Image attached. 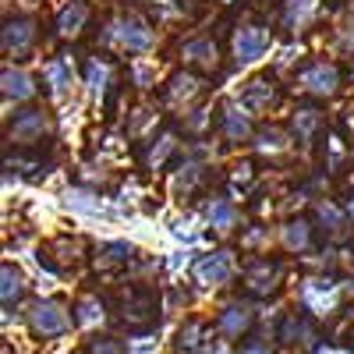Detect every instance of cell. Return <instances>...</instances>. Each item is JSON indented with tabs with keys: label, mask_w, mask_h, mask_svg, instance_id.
I'll return each instance as SVG.
<instances>
[{
	"label": "cell",
	"mask_w": 354,
	"mask_h": 354,
	"mask_svg": "<svg viewBox=\"0 0 354 354\" xmlns=\"http://www.w3.org/2000/svg\"><path fill=\"white\" fill-rule=\"evenodd\" d=\"M280 245L287 248V252H294V255H301L308 245H312V223L308 220H287L283 227H280Z\"/></svg>",
	"instance_id": "obj_20"
},
{
	"label": "cell",
	"mask_w": 354,
	"mask_h": 354,
	"mask_svg": "<svg viewBox=\"0 0 354 354\" xmlns=\"http://www.w3.org/2000/svg\"><path fill=\"white\" fill-rule=\"evenodd\" d=\"M337 294H340V287L330 277H308V280H301V301H305L308 312H322V315H326L337 305Z\"/></svg>",
	"instance_id": "obj_10"
},
{
	"label": "cell",
	"mask_w": 354,
	"mask_h": 354,
	"mask_svg": "<svg viewBox=\"0 0 354 354\" xmlns=\"http://www.w3.org/2000/svg\"><path fill=\"white\" fill-rule=\"evenodd\" d=\"M0 280H4V283H0V298H4V308H11V305L21 298V294H25V277L8 262L4 273H0Z\"/></svg>",
	"instance_id": "obj_32"
},
{
	"label": "cell",
	"mask_w": 354,
	"mask_h": 354,
	"mask_svg": "<svg viewBox=\"0 0 354 354\" xmlns=\"http://www.w3.org/2000/svg\"><path fill=\"white\" fill-rule=\"evenodd\" d=\"M252 177H255V174H252V163H238V167L230 170V185H234V188H238V185L248 188V185H252Z\"/></svg>",
	"instance_id": "obj_38"
},
{
	"label": "cell",
	"mask_w": 354,
	"mask_h": 354,
	"mask_svg": "<svg viewBox=\"0 0 354 354\" xmlns=\"http://www.w3.org/2000/svg\"><path fill=\"white\" fill-rule=\"evenodd\" d=\"M347 216H351V223H354V198L347 202Z\"/></svg>",
	"instance_id": "obj_42"
},
{
	"label": "cell",
	"mask_w": 354,
	"mask_h": 354,
	"mask_svg": "<svg viewBox=\"0 0 354 354\" xmlns=\"http://www.w3.org/2000/svg\"><path fill=\"white\" fill-rule=\"evenodd\" d=\"M227 4H230V0H227Z\"/></svg>",
	"instance_id": "obj_43"
},
{
	"label": "cell",
	"mask_w": 354,
	"mask_h": 354,
	"mask_svg": "<svg viewBox=\"0 0 354 354\" xmlns=\"http://www.w3.org/2000/svg\"><path fill=\"white\" fill-rule=\"evenodd\" d=\"M262 245H270V227H255L241 238V248H262Z\"/></svg>",
	"instance_id": "obj_36"
},
{
	"label": "cell",
	"mask_w": 354,
	"mask_h": 354,
	"mask_svg": "<svg viewBox=\"0 0 354 354\" xmlns=\"http://www.w3.org/2000/svg\"><path fill=\"white\" fill-rule=\"evenodd\" d=\"M88 354H131L117 337H96L88 340Z\"/></svg>",
	"instance_id": "obj_35"
},
{
	"label": "cell",
	"mask_w": 354,
	"mask_h": 354,
	"mask_svg": "<svg viewBox=\"0 0 354 354\" xmlns=\"http://www.w3.org/2000/svg\"><path fill=\"white\" fill-rule=\"evenodd\" d=\"M252 322H255L252 305L234 301V305H227V308L216 315V330H220V337H227V340H238V337H245V333L252 330Z\"/></svg>",
	"instance_id": "obj_12"
},
{
	"label": "cell",
	"mask_w": 354,
	"mask_h": 354,
	"mask_svg": "<svg viewBox=\"0 0 354 354\" xmlns=\"http://www.w3.org/2000/svg\"><path fill=\"white\" fill-rule=\"evenodd\" d=\"M135 259V245L131 241H103L96 248V266L100 270H113V266H128Z\"/></svg>",
	"instance_id": "obj_22"
},
{
	"label": "cell",
	"mask_w": 354,
	"mask_h": 354,
	"mask_svg": "<svg viewBox=\"0 0 354 354\" xmlns=\"http://www.w3.org/2000/svg\"><path fill=\"white\" fill-rule=\"evenodd\" d=\"M290 149V135L283 128H262L255 131V153L262 156H283Z\"/></svg>",
	"instance_id": "obj_24"
},
{
	"label": "cell",
	"mask_w": 354,
	"mask_h": 354,
	"mask_svg": "<svg viewBox=\"0 0 354 354\" xmlns=\"http://www.w3.org/2000/svg\"><path fill=\"white\" fill-rule=\"evenodd\" d=\"M241 354H273V351H270V347H266L262 340H248V344L241 347Z\"/></svg>",
	"instance_id": "obj_40"
},
{
	"label": "cell",
	"mask_w": 354,
	"mask_h": 354,
	"mask_svg": "<svg viewBox=\"0 0 354 354\" xmlns=\"http://www.w3.org/2000/svg\"><path fill=\"white\" fill-rule=\"evenodd\" d=\"M205 223H209L216 234H230L238 227V205L230 198H209L205 202Z\"/></svg>",
	"instance_id": "obj_17"
},
{
	"label": "cell",
	"mask_w": 354,
	"mask_h": 354,
	"mask_svg": "<svg viewBox=\"0 0 354 354\" xmlns=\"http://www.w3.org/2000/svg\"><path fill=\"white\" fill-rule=\"evenodd\" d=\"M36 36H39V28H36L32 18H8L0 43H4V53L8 57H25L28 50L36 46Z\"/></svg>",
	"instance_id": "obj_8"
},
{
	"label": "cell",
	"mask_w": 354,
	"mask_h": 354,
	"mask_svg": "<svg viewBox=\"0 0 354 354\" xmlns=\"http://www.w3.org/2000/svg\"><path fill=\"white\" fill-rule=\"evenodd\" d=\"M85 88H88V96L93 100H103L106 96V88H110V68L106 61H100V57H88L85 61Z\"/></svg>",
	"instance_id": "obj_23"
},
{
	"label": "cell",
	"mask_w": 354,
	"mask_h": 354,
	"mask_svg": "<svg viewBox=\"0 0 354 354\" xmlns=\"http://www.w3.org/2000/svg\"><path fill=\"white\" fill-rule=\"evenodd\" d=\"M174 149H177V138H174V135H163V138H160V142L153 145V149L145 153V163H149L153 170H160V167L167 163V156H170Z\"/></svg>",
	"instance_id": "obj_33"
},
{
	"label": "cell",
	"mask_w": 354,
	"mask_h": 354,
	"mask_svg": "<svg viewBox=\"0 0 354 354\" xmlns=\"http://www.w3.org/2000/svg\"><path fill=\"white\" fill-rule=\"evenodd\" d=\"M198 181H202V163H198V160H185L181 167L174 170L170 192H174V195H181V192H185V195H188V192H192Z\"/></svg>",
	"instance_id": "obj_29"
},
{
	"label": "cell",
	"mask_w": 354,
	"mask_h": 354,
	"mask_svg": "<svg viewBox=\"0 0 354 354\" xmlns=\"http://www.w3.org/2000/svg\"><path fill=\"white\" fill-rule=\"evenodd\" d=\"M234 277V255L230 252H209L195 262V283L198 287H223Z\"/></svg>",
	"instance_id": "obj_7"
},
{
	"label": "cell",
	"mask_w": 354,
	"mask_h": 354,
	"mask_svg": "<svg viewBox=\"0 0 354 354\" xmlns=\"http://www.w3.org/2000/svg\"><path fill=\"white\" fill-rule=\"evenodd\" d=\"M315 216H319L322 230H326L330 238H340V234L347 230V216L337 209V205H333L330 198H319V202H315Z\"/></svg>",
	"instance_id": "obj_27"
},
{
	"label": "cell",
	"mask_w": 354,
	"mask_h": 354,
	"mask_svg": "<svg viewBox=\"0 0 354 354\" xmlns=\"http://www.w3.org/2000/svg\"><path fill=\"white\" fill-rule=\"evenodd\" d=\"M71 326H75V315L57 298H39V301H32V308H28V330H32V337H39V340L64 337Z\"/></svg>",
	"instance_id": "obj_2"
},
{
	"label": "cell",
	"mask_w": 354,
	"mask_h": 354,
	"mask_svg": "<svg viewBox=\"0 0 354 354\" xmlns=\"http://www.w3.org/2000/svg\"><path fill=\"white\" fill-rule=\"evenodd\" d=\"M277 337H280V344H308V340H312V326H308L305 315L290 312V315H283Z\"/></svg>",
	"instance_id": "obj_26"
},
{
	"label": "cell",
	"mask_w": 354,
	"mask_h": 354,
	"mask_svg": "<svg viewBox=\"0 0 354 354\" xmlns=\"http://www.w3.org/2000/svg\"><path fill=\"white\" fill-rule=\"evenodd\" d=\"M245 287H248V294H255V298H262V294H273V290L280 287V262H273V259H255V262H248Z\"/></svg>",
	"instance_id": "obj_11"
},
{
	"label": "cell",
	"mask_w": 354,
	"mask_h": 354,
	"mask_svg": "<svg viewBox=\"0 0 354 354\" xmlns=\"http://www.w3.org/2000/svg\"><path fill=\"white\" fill-rule=\"evenodd\" d=\"M319 124H322V113L312 110V106L294 110V117H290V131H294V138H298V142H308L319 131Z\"/></svg>",
	"instance_id": "obj_28"
},
{
	"label": "cell",
	"mask_w": 354,
	"mask_h": 354,
	"mask_svg": "<svg viewBox=\"0 0 354 354\" xmlns=\"http://www.w3.org/2000/svg\"><path fill=\"white\" fill-rule=\"evenodd\" d=\"M177 354H198L205 351L209 344H205V322L202 319H188L181 330H177V340H174Z\"/></svg>",
	"instance_id": "obj_21"
},
{
	"label": "cell",
	"mask_w": 354,
	"mask_h": 354,
	"mask_svg": "<svg viewBox=\"0 0 354 354\" xmlns=\"http://www.w3.org/2000/svg\"><path fill=\"white\" fill-rule=\"evenodd\" d=\"M39 75H43V85H46V93H50L53 100H68L71 85H75V61H71L68 53L50 57Z\"/></svg>",
	"instance_id": "obj_6"
},
{
	"label": "cell",
	"mask_w": 354,
	"mask_h": 354,
	"mask_svg": "<svg viewBox=\"0 0 354 354\" xmlns=\"http://www.w3.org/2000/svg\"><path fill=\"white\" fill-rule=\"evenodd\" d=\"M198 93H202V78L192 71H177L167 82V103H174V106H188Z\"/></svg>",
	"instance_id": "obj_15"
},
{
	"label": "cell",
	"mask_w": 354,
	"mask_h": 354,
	"mask_svg": "<svg viewBox=\"0 0 354 354\" xmlns=\"http://www.w3.org/2000/svg\"><path fill=\"white\" fill-rule=\"evenodd\" d=\"M315 15H319V0H287L283 4V28L290 36H298L315 21Z\"/></svg>",
	"instance_id": "obj_14"
},
{
	"label": "cell",
	"mask_w": 354,
	"mask_h": 354,
	"mask_svg": "<svg viewBox=\"0 0 354 354\" xmlns=\"http://www.w3.org/2000/svg\"><path fill=\"white\" fill-rule=\"evenodd\" d=\"M106 43L121 46L128 53H149L156 46V32H153V25L145 21L142 15L128 11V15H117L106 25Z\"/></svg>",
	"instance_id": "obj_1"
},
{
	"label": "cell",
	"mask_w": 354,
	"mask_h": 354,
	"mask_svg": "<svg viewBox=\"0 0 354 354\" xmlns=\"http://www.w3.org/2000/svg\"><path fill=\"white\" fill-rule=\"evenodd\" d=\"M85 21H88V4H85V0H71V4H64L61 15H57V36H61V39L78 36L85 28Z\"/></svg>",
	"instance_id": "obj_19"
},
{
	"label": "cell",
	"mask_w": 354,
	"mask_h": 354,
	"mask_svg": "<svg viewBox=\"0 0 354 354\" xmlns=\"http://www.w3.org/2000/svg\"><path fill=\"white\" fill-rule=\"evenodd\" d=\"M103 322V301L100 298H82L78 305H75V326H82V330H93V326H100Z\"/></svg>",
	"instance_id": "obj_31"
},
{
	"label": "cell",
	"mask_w": 354,
	"mask_h": 354,
	"mask_svg": "<svg viewBox=\"0 0 354 354\" xmlns=\"http://www.w3.org/2000/svg\"><path fill=\"white\" fill-rule=\"evenodd\" d=\"M53 252H57V259H61V266H68V262L75 266V262H78V245H75V241H68V238H64V241H57V245H53Z\"/></svg>",
	"instance_id": "obj_37"
},
{
	"label": "cell",
	"mask_w": 354,
	"mask_h": 354,
	"mask_svg": "<svg viewBox=\"0 0 354 354\" xmlns=\"http://www.w3.org/2000/svg\"><path fill=\"white\" fill-rule=\"evenodd\" d=\"M149 121H156V113L153 110H138V117H135V128H131V135H138L145 124H149Z\"/></svg>",
	"instance_id": "obj_39"
},
{
	"label": "cell",
	"mask_w": 354,
	"mask_h": 354,
	"mask_svg": "<svg viewBox=\"0 0 354 354\" xmlns=\"http://www.w3.org/2000/svg\"><path fill=\"white\" fill-rule=\"evenodd\" d=\"M170 234L177 241H195L198 238V220L195 216H174L170 220Z\"/></svg>",
	"instance_id": "obj_34"
},
{
	"label": "cell",
	"mask_w": 354,
	"mask_h": 354,
	"mask_svg": "<svg viewBox=\"0 0 354 354\" xmlns=\"http://www.w3.org/2000/svg\"><path fill=\"white\" fill-rule=\"evenodd\" d=\"M205 354H230L227 347H220V344H209V347H205Z\"/></svg>",
	"instance_id": "obj_41"
},
{
	"label": "cell",
	"mask_w": 354,
	"mask_h": 354,
	"mask_svg": "<svg viewBox=\"0 0 354 354\" xmlns=\"http://www.w3.org/2000/svg\"><path fill=\"white\" fill-rule=\"evenodd\" d=\"M0 88H4V100L8 103H28V100L36 96V78L28 75L25 68L8 64L4 75H0Z\"/></svg>",
	"instance_id": "obj_13"
},
{
	"label": "cell",
	"mask_w": 354,
	"mask_h": 354,
	"mask_svg": "<svg viewBox=\"0 0 354 354\" xmlns=\"http://www.w3.org/2000/svg\"><path fill=\"white\" fill-rule=\"evenodd\" d=\"M220 135L227 142H248L255 138V128H252V110H245L241 103L227 100L220 106Z\"/></svg>",
	"instance_id": "obj_9"
},
{
	"label": "cell",
	"mask_w": 354,
	"mask_h": 354,
	"mask_svg": "<svg viewBox=\"0 0 354 354\" xmlns=\"http://www.w3.org/2000/svg\"><path fill=\"white\" fill-rule=\"evenodd\" d=\"M43 135H50V117L39 106L15 113V121L8 124V142H15V145H36V142H43Z\"/></svg>",
	"instance_id": "obj_4"
},
{
	"label": "cell",
	"mask_w": 354,
	"mask_h": 354,
	"mask_svg": "<svg viewBox=\"0 0 354 354\" xmlns=\"http://www.w3.org/2000/svg\"><path fill=\"white\" fill-rule=\"evenodd\" d=\"M298 85L305 88V93H312V96L330 100V96H337V88H340V71H337V64H326V61H312L308 68H301V75H298Z\"/></svg>",
	"instance_id": "obj_5"
},
{
	"label": "cell",
	"mask_w": 354,
	"mask_h": 354,
	"mask_svg": "<svg viewBox=\"0 0 354 354\" xmlns=\"http://www.w3.org/2000/svg\"><path fill=\"white\" fill-rule=\"evenodd\" d=\"M245 110H252V113H262V110H270L273 103H277V88L266 82V78H252L245 88H241V100H238Z\"/></svg>",
	"instance_id": "obj_16"
},
{
	"label": "cell",
	"mask_w": 354,
	"mask_h": 354,
	"mask_svg": "<svg viewBox=\"0 0 354 354\" xmlns=\"http://www.w3.org/2000/svg\"><path fill=\"white\" fill-rule=\"evenodd\" d=\"M181 61L195 68H216V43L209 36H195L181 43Z\"/></svg>",
	"instance_id": "obj_18"
},
{
	"label": "cell",
	"mask_w": 354,
	"mask_h": 354,
	"mask_svg": "<svg viewBox=\"0 0 354 354\" xmlns=\"http://www.w3.org/2000/svg\"><path fill=\"white\" fill-rule=\"evenodd\" d=\"M128 78H131L135 88H149V85H156V78H160V64L149 61V57H135V61L128 64Z\"/></svg>",
	"instance_id": "obj_30"
},
{
	"label": "cell",
	"mask_w": 354,
	"mask_h": 354,
	"mask_svg": "<svg viewBox=\"0 0 354 354\" xmlns=\"http://www.w3.org/2000/svg\"><path fill=\"white\" fill-rule=\"evenodd\" d=\"M64 205H68L71 213H78V216H100V213H103L100 195H93L88 188H71V192H64Z\"/></svg>",
	"instance_id": "obj_25"
},
{
	"label": "cell",
	"mask_w": 354,
	"mask_h": 354,
	"mask_svg": "<svg viewBox=\"0 0 354 354\" xmlns=\"http://www.w3.org/2000/svg\"><path fill=\"white\" fill-rule=\"evenodd\" d=\"M230 46H234V61L245 68V64H259L262 57L270 53L273 36H270V28H262V25H241L238 32H234Z\"/></svg>",
	"instance_id": "obj_3"
}]
</instances>
